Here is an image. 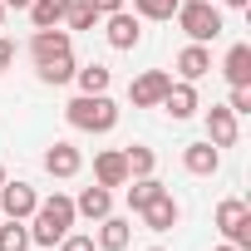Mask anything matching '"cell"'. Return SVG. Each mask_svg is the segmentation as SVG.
<instances>
[{
    "label": "cell",
    "mask_w": 251,
    "mask_h": 251,
    "mask_svg": "<svg viewBox=\"0 0 251 251\" xmlns=\"http://www.w3.org/2000/svg\"><path fill=\"white\" fill-rule=\"evenodd\" d=\"M0 182H5V168H0Z\"/></svg>",
    "instance_id": "36"
},
{
    "label": "cell",
    "mask_w": 251,
    "mask_h": 251,
    "mask_svg": "<svg viewBox=\"0 0 251 251\" xmlns=\"http://www.w3.org/2000/svg\"><path fill=\"white\" fill-rule=\"evenodd\" d=\"M231 113H251V84H236L231 89V103H226Z\"/></svg>",
    "instance_id": "28"
},
{
    "label": "cell",
    "mask_w": 251,
    "mask_h": 251,
    "mask_svg": "<svg viewBox=\"0 0 251 251\" xmlns=\"http://www.w3.org/2000/svg\"><path fill=\"white\" fill-rule=\"evenodd\" d=\"M15 64V40H5V35H0V74H5Z\"/></svg>",
    "instance_id": "29"
},
{
    "label": "cell",
    "mask_w": 251,
    "mask_h": 251,
    "mask_svg": "<svg viewBox=\"0 0 251 251\" xmlns=\"http://www.w3.org/2000/svg\"><path fill=\"white\" fill-rule=\"evenodd\" d=\"M64 15H69V0H30L35 30H54V25H64Z\"/></svg>",
    "instance_id": "19"
},
{
    "label": "cell",
    "mask_w": 251,
    "mask_h": 251,
    "mask_svg": "<svg viewBox=\"0 0 251 251\" xmlns=\"http://www.w3.org/2000/svg\"><path fill=\"white\" fill-rule=\"evenodd\" d=\"M79 168H84V153L74 143H50V153H45V173L50 177H74Z\"/></svg>",
    "instance_id": "14"
},
{
    "label": "cell",
    "mask_w": 251,
    "mask_h": 251,
    "mask_svg": "<svg viewBox=\"0 0 251 251\" xmlns=\"http://www.w3.org/2000/svg\"><path fill=\"white\" fill-rule=\"evenodd\" d=\"M222 74H226L231 89H236V84H251V45H231L226 59H222Z\"/></svg>",
    "instance_id": "18"
},
{
    "label": "cell",
    "mask_w": 251,
    "mask_h": 251,
    "mask_svg": "<svg viewBox=\"0 0 251 251\" xmlns=\"http://www.w3.org/2000/svg\"><path fill=\"white\" fill-rule=\"evenodd\" d=\"M148 251H168V246H148Z\"/></svg>",
    "instance_id": "35"
},
{
    "label": "cell",
    "mask_w": 251,
    "mask_h": 251,
    "mask_svg": "<svg viewBox=\"0 0 251 251\" xmlns=\"http://www.w3.org/2000/svg\"><path fill=\"white\" fill-rule=\"evenodd\" d=\"M0 25H5V5H0Z\"/></svg>",
    "instance_id": "34"
},
{
    "label": "cell",
    "mask_w": 251,
    "mask_h": 251,
    "mask_svg": "<svg viewBox=\"0 0 251 251\" xmlns=\"http://www.w3.org/2000/svg\"><path fill=\"white\" fill-rule=\"evenodd\" d=\"M128 182H133V187H128V207H133V212H143V207H148L158 192H168V187H163L153 173H148V177H128Z\"/></svg>",
    "instance_id": "23"
},
{
    "label": "cell",
    "mask_w": 251,
    "mask_h": 251,
    "mask_svg": "<svg viewBox=\"0 0 251 251\" xmlns=\"http://www.w3.org/2000/svg\"><path fill=\"white\" fill-rule=\"evenodd\" d=\"M123 158H128V177H148L158 168V153L148 143H133V148H123Z\"/></svg>",
    "instance_id": "24"
},
{
    "label": "cell",
    "mask_w": 251,
    "mask_h": 251,
    "mask_svg": "<svg viewBox=\"0 0 251 251\" xmlns=\"http://www.w3.org/2000/svg\"><path fill=\"white\" fill-rule=\"evenodd\" d=\"M99 25V10L89 5V0H69V15H64V30L74 35V30H94Z\"/></svg>",
    "instance_id": "25"
},
{
    "label": "cell",
    "mask_w": 251,
    "mask_h": 251,
    "mask_svg": "<svg viewBox=\"0 0 251 251\" xmlns=\"http://www.w3.org/2000/svg\"><path fill=\"white\" fill-rule=\"evenodd\" d=\"M113 212V187H84L79 197H74V217H89V222H103Z\"/></svg>",
    "instance_id": "13"
},
{
    "label": "cell",
    "mask_w": 251,
    "mask_h": 251,
    "mask_svg": "<svg viewBox=\"0 0 251 251\" xmlns=\"http://www.w3.org/2000/svg\"><path fill=\"white\" fill-rule=\"evenodd\" d=\"M128 241H133V226L123 222V217H113V212H108V217L99 222V251H123Z\"/></svg>",
    "instance_id": "17"
},
{
    "label": "cell",
    "mask_w": 251,
    "mask_h": 251,
    "mask_svg": "<svg viewBox=\"0 0 251 251\" xmlns=\"http://www.w3.org/2000/svg\"><path fill=\"white\" fill-rule=\"evenodd\" d=\"M217 231H222L236 251H246V246H251V207H246L241 197L217 202Z\"/></svg>",
    "instance_id": "4"
},
{
    "label": "cell",
    "mask_w": 251,
    "mask_h": 251,
    "mask_svg": "<svg viewBox=\"0 0 251 251\" xmlns=\"http://www.w3.org/2000/svg\"><path fill=\"white\" fill-rule=\"evenodd\" d=\"M173 123H182V118H192L197 108H202V99H197V84H187V79H177V84H168V94H163V103H158Z\"/></svg>",
    "instance_id": "8"
},
{
    "label": "cell",
    "mask_w": 251,
    "mask_h": 251,
    "mask_svg": "<svg viewBox=\"0 0 251 251\" xmlns=\"http://www.w3.org/2000/svg\"><path fill=\"white\" fill-rule=\"evenodd\" d=\"M182 168H187L192 177H212V173L222 168V148H212V143H187V148H182Z\"/></svg>",
    "instance_id": "15"
},
{
    "label": "cell",
    "mask_w": 251,
    "mask_h": 251,
    "mask_svg": "<svg viewBox=\"0 0 251 251\" xmlns=\"http://www.w3.org/2000/svg\"><path fill=\"white\" fill-rule=\"evenodd\" d=\"M30 217H35V222H30V241H35V246H45V251H54V246H59V236H64V231H74V197L54 192V197H45Z\"/></svg>",
    "instance_id": "1"
},
{
    "label": "cell",
    "mask_w": 251,
    "mask_h": 251,
    "mask_svg": "<svg viewBox=\"0 0 251 251\" xmlns=\"http://www.w3.org/2000/svg\"><path fill=\"white\" fill-rule=\"evenodd\" d=\"M94 182L99 187H128V158H123V148H103L94 158Z\"/></svg>",
    "instance_id": "10"
},
{
    "label": "cell",
    "mask_w": 251,
    "mask_h": 251,
    "mask_svg": "<svg viewBox=\"0 0 251 251\" xmlns=\"http://www.w3.org/2000/svg\"><path fill=\"white\" fill-rule=\"evenodd\" d=\"M138 217H143V226H148V231H173V226L182 222V207H177V197H173V192H158Z\"/></svg>",
    "instance_id": "9"
},
{
    "label": "cell",
    "mask_w": 251,
    "mask_h": 251,
    "mask_svg": "<svg viewBox=\"0 0 251 251\" xmlns=\"http://www.w3.org/2000/svg\"><path fill=\"white\" fill-rule=\"evenodd\" d=\"M222 5H231V10H246V5H251V0H222Z\"/></svg>",
    "instance_id": "32"
},
{
    "label": "cell",
    "mask_w": 251,
    "mask_h": 251,
    "mask_svg": "<svg viewBox=\"0 0 251 251\" xmlns=\"http://www.w3.org/2000/svg\"><path fill=\"white\" fill-rule=\"evenodd\" d=\"M217 251H236V246H231V241H222V246H217Z\"/></svg>",
    "instance_id": "33"
},
{
    "label": "cell",
    "mask_w": 251,
    "mask_h": 251,
    "mask_svg": "<svg viewBox=\"0 0 251 251\" xmlns=\"http://www.w3.org/2000/svg\"><path fill=\"white\" fill-rule=\"evenodd\" d=\"M103 40H108L113 50H138V40H143V20L123 5V10L103 15Z\"/></svg>",
    "instance_id": "5"
},
{
    "label": "cell",
    "mask_w": 251,
    "mask_h": 251,
    "mask_svg": "<svg viewBox=\"0 0 251 251\" xmlns=\"http://www.w3.org/2000/svg\"><path fill=\"white\" fill-rule=\"evenodd\" d=\"M59 251H94V236H84V231H64V236H59Z\"/></svg>",
    "instance_id": "27"
},
{
    "label": "cell",
    "mask_w": 251,
    "mask_h": 251,
    "mask_svg": "<svg viewBox=\"0 0 251 251\" xmlns=\"http://www.w3.org/2000/svg\"><path fill=\"white\" fill-rule=\"evenodd\" d=\"M207 143L212 148H231L236 143V113L226 103H212L207 108Z\"/></svg>",
    "instance_id": "12"
},
{
    "label": "cell",
    "mask_w": 251,
    "mask_h": 251,
    "mask_svg": "<svg viewBox=\"0 0 251 251\" xmlns=\"http://www.w3.org/2000/svg\"><path fill=\"white\" fill-rule=\"evenodd\" d=\"M168 84H173L168 69H143V74L128 84V103H133V108H158L163 94H168Z\"/></svg>",
    "instance_id": "6"
},
{
    "label": "cell",
    "mask_w": 251,
    "mask_h": 251,
    "mask_svg": "<svg viewBox=\"0 0 251 251\" xmlns=\"http://www.w3.org/2000/svg\"><path fill=\"white\" fill-rule=\"evenodd\" d=\"M177 74H182L187 84L207 79V74H212V50H207V45H187V50L177 54Z\"/></svg>",
    "instance_id": "16"
},
{
    "label": "cell",
    "mask_w": 251,
    "mask_h": 251,
    "mask_svg": "<svg viewBox=\"0 0 251 251\" xmlns=\"http://www.w3.org/2000/svg\"><path fill=\"white\" fill-rule=\"evenodd\" d=\"M40 251H45V246H40Z\"/></svg>",
    "instance_id": "37"
},
{
    "label": "cell",
    "mask_w": 251,
    "mask_h": 251,
    "mask_svg": "<svg viewBox=\"0 0 251 251\" xmlns=\"http://www.w3.org/2000/svg\"><path fill=\"white\" fill-rule=\"evenodd\" d=\"M0 251H30V226L15 217H0Z\"/></svg>",
    "instance_id": "22"
},
{
    "label": "cell",
    "mask_w": 251,
    "mask_h": 251,
    "mask_svg": "<svg viewBox=\"0 0 251 251\" xmlns=\"http://www.w3.org/2000/svg\"><path fill=\"white\" fill-rule=\"evenodd\" d=\"M40 207V192L30 187V182H0V217H15V222H25L30 212Z\"/></svg>",
    "instance_id": "7"
},
{
    "label": "cell",
    "mask_w": 251,
    "mask_h": 251,
    "mask_svg": "<svg viewBox=\"0 0 251 251\" xmlns=\"http://www.w3.org/2000/svg\"><path fill=\"white\" fill-rule=\"evenodd\" d=\"M64 118L79 133H113L118 128V103L108 94H74L64 103Z\"/></svg>",
    "instance_id": "2"
},
{
    "label": "cell",
    "mask_w": 251,
    "mask_h": 251,
    "mask_svg": "<svg viewBox=\"0 0 251 251\" xmlns=\"http://www.w3.org/2000/svg\"><path fill=\"white\" fill-rule=\"evenodd\" d=\"M177 0H133V15L138 20H173Z\"/></svg>",
    "instance_id": "26"
},
{
    "label": "cell",
    "mask_w": 251,
    "mask_h": 251,
    "mask_svg": "<svg viewBox=\"0 0 251 251\" xmlns=\"http://www.w3.org/2000/svg\"><path fill=\"white\" fill-rule=\"evenodd\" d=\"M5 10H30V0H0Z\"/></svg>",
    "instance_id": "31"
},
{
    "label": "cell",
    "mask_w": 251,
    "mask_h": 251,
    "mask_svg": "<svg viewBox=\"0 0 251 251\" xmlns=\"http://www.w3.org/2000/svg\"><path fill=\"white\" fill-rule=\"evenodd\" d=\"M74 84H79V94H108L113 74H108V64H84V69H74Z\"/></svg>",
    "instance_id": "21"
},
{
    "label": "cell",
    "mask_w": 251,
    "mask_h": 251,
    "mask_svg": "<svg viewBox=\"0 0 251 251\" xmlns=\"http://www.w3.org/2000/svg\"><path fill=\"white\" fill-rule=\"evenodd\" d=\"M89 5H94V10H99V20H103V15H113V10H123V5H128V0H89Z\"/></svg>",
    "instance_id": "30"
},
{
    "label": "cell",
    "mask_w": 251,
    "mask_h": 251,
    "mask_svg": "<svg viewBox=\"0 0 251 251\" xmlns=\"http://www.w3.org/2000/svg\"><path fill=\"white\" fill-rule=\"evenodd\" d=\"M74 50L69 54H59V59H45V64H35V74H40V84H69L74 79Z\"/></svg>",
    "instance_id": "20"
},
{
    "label": "cell",
    "mask_w": 251,
    "mask_h": 251,
    "mask_svg": "<svg viewBox=\"0 0 251 251\" xmlns=\"http://www.w3.org/2000/svg\"><path fill=\"white\" fill-rule=\"evenodd\" d=\"M74 50V35L64 30V25H54V30H35V40H30V54H35V64H45V59H59V54H69Z\"/></svg>",
    "instance_id": "11"
},
{
    "label": "cell",
    "mask_w": 251,
    "mask_h": 251,
    "mask_svg": "<svg viewBox=\"0 0 251 251\" xmlns=\"http://www.w3.org/2000/svg\"><path fill=\"white\" fill-rule=\"evenodd\" d=\"M173 20L182 25V35H187L192 45H207V40L222 35V10L212 5V0H177Z\"/></svg>",
    "instance_id": "3"
}]
</instances>
